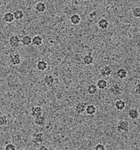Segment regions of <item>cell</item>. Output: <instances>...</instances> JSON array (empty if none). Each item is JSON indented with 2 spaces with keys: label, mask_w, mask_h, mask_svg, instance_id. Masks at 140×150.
I'll use <instances>...</instances> for the list:
<instances>
[{
  "label": "cell",
  "mask_w": 140,
  "mask_h": 150,
  "mask_svg": "<svg viewBox=\"0 0 140 150\" xmlns=\"http://www.w3.org/2000/svg\"><path fill=\"white\" fill-rule=\"evenodd\" d=\"M21 43V39L18 35H13L9 39V44L12 48H17Z\"/></svg>",
  "instance_id": "cell-6"
},
{
  "label": "cell",
  "mask_w": 140,
  "mask_h": 150,
  "mask_svg": "<svg viewBox=\"0 0 140 150\" xmlns=\"http://www.w3.org/2000/svg\"><path fill=\"white\" fill-rule=\"evenodd\" d=\"M13 13H14V15L15 17V19L17 20V21L21 20L24 17V13L23 11H22L21 9H17V10L13 12Z\"/></svg>",
  "instance_id": "cell-25"
},
{
  "label": "cell",
  "mask_w": 140,
  "mask_h": 150,
  "mask_svg": "<svg viewBox=\"0 0 140 150\" xmlns=\"http://www.w3.org/2000/svg\"><path fill=\"white\" fill-rule=\"evenodd\" d=\"M46 4L43 2H38L35 4V11L38 13L44 12L46 10Z\"/></svg>",
  "instance_id": "cell-11"
},
{
  "label": "cell",
  "mask_w": 140,
  "mask_h": 150,
  "mask_svg": "<svg viewBox=\"0 0 140 150\" xmlns=\"http://www.w3.org/2000/svg\"><path fill=\"white\" fill-rule=\"evenodd\" d=\"M59 150V149H56V150Z\"/></svg>",
  "instance_id": "cell-32"
},
{
  "label": "cell",
  "mask_w": 140,
  "mask_h": 150,
  "mask_svg": "<svg viewBox=\"0 0 140 150\" xmlns=\"http://www.w3.org/2000/svg\"><path fill=\"white\" fill-rule=\"evenodd\" d=\"M21 43L25 46H29L32 44V38L29 35L24 36L21 38Z\"/></svg>",
  "instance_id": "cell-23"
},
{
  "label": "cell",
  "mask_w": 140,
  "mask_h": 150,
  "mask_svg": "<svg viewBox=\"0 0 140 150\" xmlns=\"http://www.w3.org/2000/svg\"><path fill=\"white\" fill-rule=\"evenodd\" d=\"M114 107L119 111H123L126 107V103L123 100L118 99L114 102Z\"/></svg>",
  "instance_id": "cell-9"
},
{
  "label": "cell",
  "mask_w": 140,
  "mask_h": 150,
  "mask_svg": "<svg viewBox=\"0 0 140 150\" xmlns=\"http://www.w3.org/2000/svg\"><path fill=\"white\" fill-rule=\"evenodd\" d=\"M5 150H16V148L15 144H14L12 143H8L7 144L5 145V148H4Z\"/></svg>",
  "instance_id": "cell-28"
},
{
  "label": "cell",
  "mask_w": 140,
  "mask_h": 150,
  "mask_svg": "<svg viewBox=\"0 0 140 150\" xmlns=\"http://www.w3.org/2000/svg\"><path fill=\"white\" fill-rule=\"evenodd\" d=\"M2 19L5 22L11 23L13 22L15 20V17L13 13H12L11 12H7L4 13Z\"/></svg>",
  "instance_id": "cell-12"
},
{
  "label": "cell",
  "mask_w": 140,
  "mask_h": 150,
  "mask_svg": "<svg viewBox=\"0 0 140 150\" xmlns=\"http://www.w3.org/2000/svg\"><path fill=\"white\" fill-rule=\"evenodd\" d=\"M37 150H49V149L46 146H41L37 149Z\"/></svg>",
  "instance_id": "cell-31"
},
{
  "label": "cell",
  "mask_w": 140,
  "mask_h": 150,
  "mask_svg": "<svg viewBox=\"0 0 140 150\" xmlns=\"http://www.w3.org/2000/svg\"><path fill=\"white\" fill-rule=\"evenodd\" d=\"M107 85H108L107 81L104 79H101L98 80V81L96 82V86L99 90H105L107 87Z\"/></svg>",
  "instance_id": "cell-22"
},
{
  "label": "cell",
  "mask_w": 140,
  "mask_h": 150,
  "mask_svg": "<svg viewBox=\"0 0 140 150\" xmlns=\"http://www.w3.org/2000/svg\"><path fill=\"white\" fill-rule=\"evenodd\" d=\"M109 91L110 94L114 97L120 96L122 93L121 88L117 83H114L112 84L109 88Z\"/></svg>",
  "instance_id": "cell-4"
},
{
  "label": "cell",
  "mask_w": 140,
  "mask_h": 150,
  "mask_svg": "<svg viewBox=\"0 0 140 150\" xmlns=\"http://www.w3.org/2000/svg\"><path fill=\"white\" fill-rule=\"evenodd\" d=\"M22 59L21 55L16 52L12 54L9 55V62L14 66L19 65L21 63Z\"/></svg>",
  "instance_id": "cell-5"
},
{
  "label": "cell",
  "mask_w": 140,
  "mask_h": 150,
  "mask_svg": "<svg viewBox=\"0 0 140 150\" xmlns=\"http://www.w3.org/2000/svg\"><path fill=\"white\" fill-rule=\"evenodd\" d=\"M116 75L119 79H120L121 80L124 79L127 77L128 72L126 70V69H125L124 68H120L117 70Z\"/></svg>",
  "instance_id": "cell-10"
},
{
  "label": "cell",
  "mask_w": 140,
  "mask_h": 150,
  "mask_svg": "<svg viewBox=\"0 0 140 150\" xmlns=\"http://www.w3.org/2000/svg\"><path fill=\"white\" fill-rule=\"evenodd\" d=\"M44 82L46 85L51 87L54 83V78L51 75H46L44 77Z\"/></svg>",
  "instance_id": "cell-20"
},
{
  "label": "cell",
  "mask_w": 140,
  "mask_h": 150,
  "mask_svg": "<svg viewBox=\"0 0 140 150\" xmlns=\"http://www.w3.org/2000/svg\"><path fill=\"white\" fill-rule=\"evenodd\" d=\"M83 62L86 65H91L94 63V58L91 54L85 55L82 58Z\"/></svg>",
  "instance_id": "cell-19"
},
{
  "label": "cell",
  "mask_w": 140,
  "mask_h": 150,
  "mask_svg": "<svg viewBox=\"0 0 140 150\" xmlns=\"http://www.w3.org/2000/svg\"><path fill=\"white\" fill-rule=\"evenodd\" d=\"M94 150H106V147L102 143H98L95 146Z\"/></svg>",
  "instance_id": "cell-29"
},
{
  "label": "cell",
  "mask_w": 140,
  "mask_h": 150,
  "mask_svg": "<svg viewBox=\"0 0 140 150\" xmlns=\"http://www.w3.org/2000/svg\"><path fill=\"white\" fill-rule=\"evenodd\" d=\"M98 88L96 84H95L94 83L90 84L87 87V93L89 95L95 94L98 92Z\"/></svg>",
  "instance_id": "cell-21"
},
{
  "label": "cell",
  "mask_w": 140,
  "mask_h": 150,
  "mask_svg": "<svg viewBox=\"0 0 140 150\" xmlns=\"http://www.w3.org/2000/svg\"><path fill=\"white\" fill-rule=\"evenodd\" d=\"M128 116L132 120H137L140 117V112L136 108H133L129 111Z\"/></svg>",
  "instance_id": "cell-14"
},
{
  "label": "cell",
  "mask_w": 140,
  "mask_h": 150,
  "mask_svg": "<svg viewBox=\"0 0 140 150\" xmlns=\"http://www.w3.org/2000/svg\"><path fill=\"white\" fill-rule=\"evenodd\" d=\"M46 117L43 115L34 118V120L35 125L38 126H44L46 123Z\"/></svg>",
  "instance_id": "cell-18"
},
{
  "label": "cell",
  "mask_w": 140,
  "mask_h": 150,
  "mask_svg": "<svg viewBox=\"0 0 140 150\" xmlns=\"http://www.w3.org/2000/svg\"><path fill=\"white\" fill-rule=\"evenodd\" d=\"M36 68L37 70L41 72L45 71L48 68V64L46 61L40 60L36 64Z\"/></svg>",
  "instance_id": "cell-13"
},
{
  "label": "cell",
  "mask_w": 140,
  "mask_h": 150,
  "mask_svg": "<svg viewBox=\"0 0 140 150\" xmlns=\"http://www.w3.org/2000/svg\"><path fill=\"white\" fill-rule=\"evenodd\" d=\"M97 112V108L94 104H88L86 108L85 113L89 116H93Z\"/></svg>",
  "instance_id": "cell-15"
},
{
  "label": "cell",
  "mask_w": 140,
  "mask_h": 150,
  "mask_svg": "<svg viewBox=\"0 0 140 150\" xmlns=\"http://www.w3.org/2000/svg\"><path fill=\"white\" fill-rule=\"evenodd\" d=\"M99 73L102 76L104 77H108L112 75L113 70L111 68L109 65H105L101 68Z\"/></svg>",
  "instance_id": "cell-7"
},
{
  "label": "cell",
  "mask_w": 140,
  "mask_h": 150,
  "mask_svg": "<svg viewBox=\"0 0 140 150\" xmlns=\"http://www.w3.org/2000/svg\"><path fill=\"white\" fill-rule=\"evenodd\" d=\"M8 123V118L6 115H2L0 117V125L5 126Z\"/></svg>",
  "instance_id": "cell-26"
},
{
  "label": "cell",
  "mask_w": 140,
  "mask_h": 150,
  "mask_svg": "<svg viewBox=\"0 0 140 150\" xmlns=\"http://www.w3.org/2000/svg\"></svg>",
  "instance_id": "cell-33"
},
{
  "label": "cell",
  "mask_w": 140,
  "mask_h": 150,
  "mask_svg": "<svg viewBox=\"0 0 140 150\" xmlns=\"http://www.w3.org/2000/svg\"><path fill=\"white\" fill-rule=\"evenodd\" d=\"M43 43V39L39 35H36L32 38V45L35 46H40Z\"/></svg>",
  "instance_id": "cell-24"
},
{
  "label": "cell",
  "mask_w": 140,
  "mask_h": 150,
  "mask_svg": "<svg viewBox=\"0 0 140 150\" xmlns=\"http://www.w3.org/2000/svg\"><path fill=\"white\" fill-rule=\"evenodd\" d=\"M43 112V110L41 107L34 106L31 108V115L33 117L36 118V117L41 116Z\"/></svg>",
  "instance_id": "cell-8"
},
{
  "label": "cell",
  "mask_w": 140,
  "mask_h": 150,
  "mask_svg": "<svg viewBox=\"0 0 140 150\" xmlns=\"http://www.w3.org/2000/svg\"><path fill=\"white\" fill-rule=\"evenodd\" d=\"M70 22L74 25H78L81 22V17L78 14H73L70 18Z\"/></svg>",
  "instance_id": "cell-17"
},
{
  "label": "cell",
  "mask_w": 140,
  "mask_h": 150,
  "mask_svg": "<svg viewBox=\"0 0 140 150\" xmlns=\"http://www.w3.org/2000/svg\"><path fill=\"white\" fill-rule=\"evenodd\" d=\"M130 130V123L127 120H120L117 125V131L118 133L128 132Z\"/></svg>",
  "instance_id": "cell-1"
},
{
  "label": "cell",
  "mask_w": 140,
  "mask_h": 150,
  "mask_svg": "<svg viewBox=\"0 0 140 150\" xmlns=\"http://www.w3.org/2000/svg\"><path fill=\"white\" fill-rule=\"evenodd\" d=\"M98 28L102 30L107 29L109 26V21L105 18H101L98 22Z\"/></svg>",
  "instance_id": "cell-16"
},
{
  "label": "cell",
  "mask_w": 140,
  "mask_h": 150,
  "mask_svg": "<svg viewBox=\"0 0 140 150\" xmlns=\"http://www.w3.org/2000/svg\"><path fill=\"white\" fill-rule=\"evenodd\" d=\"M134 93L137 96H140V83H138L136 85L134 88Z\"/></svg>",
  "instance_id": "cell-30"
},
{
  "label": "cell",
  "mask_w": 140,
  "mask_h": 150,
  "mask_svg": "<svg viewBox=\"0 0 140 150\" xmlns=\"http://www.w3.org/2000/svg\"><path fill=\"white\" fill-rule=\"evenodd\" d=\"M88 104L86 102L78 103L74 107V111L78 115H82L85 112L86 108Z\"/></svg>",
  "instance_id": "cell-3"
},
{
  "label": "cell",
  "mask_w": 140,
  "mask_h": 150,
  "mask_svg": "<svg viewBox=\"0 0 140 150\" xmlns=\"http://www.w3.org/2000/svg\"><path fill=\"white\" fill-rule=\"evenodd\" d=\"M44 141V136L41 132H35L32 135V142L35 144H40Z\"/></svg>",
  "instance_id": "cell-2"
},
{
  "label": "cell",
  "mask_w": 140,
  "mask_h": 150,
  "mask_svg": "<svg viewBox=\"0 0 140 150\" xmlns=\"http://www.w3.org/2000/svg\"><path fill=\"white\" fill-rule=\"evenodd\" d=\"M133 16L137 19H140V7H135L132 9Z\"/></svg>",
  "instance_id": "cell-27"
}]
</instances>
